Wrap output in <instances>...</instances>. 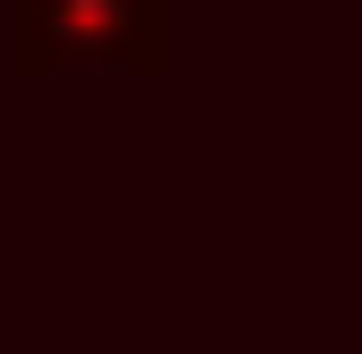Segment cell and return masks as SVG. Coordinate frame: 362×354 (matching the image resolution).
<instances>
[{
	"mask_svg": "<svg viewBox=\"0 0 362 354\" xmlns=\"http://www.w3.org/2000/svg\"><path fill=\"white\" fill-rule=\"evenodd\" d=\"M169 0H8V59L17 76H68V68H118V76H169Z\"/></svg>",
	"mask_w": 362,
	"mask_h": 354,
	"instance_id": "1",
	"label": "cell"
}]
</instances>
